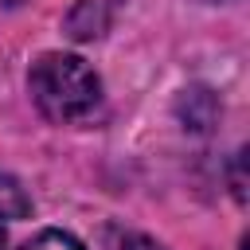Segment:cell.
Segmentation results:
<instances>
[{
  "mask_svg": "<svg viewBox=\"0 0 250 250\" xmlns=\"http://www.w3.org/2000/svg\"><path fill=\"white\" fill-rule=\"evenodd\" d=\"M203 4H223V0H203Z\"/></svg>",
  "mask_w": 250,
  "mask_h": 250,
  "instance_id": "cell-9",
  "label": "cell"
},
{
  "mask_svg": "<svg viewBox=\"0 0 250 250\" xmlns=\"http://www.w3.org/2000/svg\"><path fill=\"white\" fill-rule=\"evenodd\" d=\"M0 4H4V8H20L23 0H0Z\"/></svg>",
  "mask_w": 250,
  "mask_h": 250,
  "instance_id": "cell-8",
  "label": "cell"
},
{
  "mask_svg": "<svg viewBox=\"0 0 250 250\" xmlns=\"http://www.w3.org/2000/svg\"><path fill=\"white\" fill-rule=\"evenodd\" d=\"M121 4H125V0H74V8H70L66 20H62L66 39H74V43H94V39H102V35L113 27Z\"/></svg>",
  "mask_w": 250,
  "mask_h": 250,
  "instance_id": "cell-2",
  "label": "cell"
},
{
  "mask_svg": "<svg viewBox=\"0 0 250 250\" xmlns=\"http://www.w3.org/2000/svg\"><path fill=\"white\" fill-rule=\"evenodd\" d=\"M31 215V195L27 188L12 176V172H0V219L16 223V219H27Z\"/></svg>",
  "mask_w": 250,
  "mask_h": 250,
  "instance_id": "cell-4",
  "label": "cell"
},
{
  "mask_svg": "<svg viewBox=\"0 0 250 250\" xmlns=\"http://www.w3.org/2000/svg\"><path fill=\"white\" fill-rule=\"evenodd\" d=\"M113 250H168V246H160V242L148 238V234H121V238L113 242Z\"/></svg>",
  "mask_w": 250,
  "mask_h": 250,
  "instance_id": "cell-6",
  "label": "cell"
},
{
  "mask_svg": "<svg viewBox=\"0 0 250 250\" xmlns=\"http://www.w3.org/2000/svg\"><path fill=\"white\" fill-rule=\"evenodd\" d=\"M0 250H8V230L0 227Z\"/></svg>",
  "mask_w": 250,
  "mask_h": 250,
  "instance_id": "cell-7",
  "label": "cell"
},
{
  "mask_svg": "<svg viewBox=\"0 0 250 250\" xmlns=\"http://www.w3.org/2000/svg\"><path fill=\"white\" fill-rule=\"evenodd\" d=\"M176 113H180L184 129L207 133V129L215 125V117H219V98H215L211 90H203V86H191V90H184V94H180Z\"/></svg>",
  "mask_w": 250,
  "mask_h": 250,
  "instance_id": "cell-3",
  "label": "cell"
},
{
  "mask_svg": "<svg viewBox=\"0 0 250 250\" xmlns=\"http://www.w3.org/2000/svg\"><path fill=\"white\" fill-rule=\"evenodd\" d=\"M27 94L47 121L74 125L94 117V109L102 105V78L82 55L47 51L27 70Z\"/></svg>",
  "mask_w": 250,
  "mask_h": 250,
  "instance_id": "cell-1",
  "label": "cell"
},
{
  "mask_svg": "<svg viewBox=\"0 0 250 250\" xmlns=\"http://www.w3.org/2000/svg\"><path fill=\"white\" fill-rule=\"evenodd\" d=\"M20 250H86L74 234H66V230H55V227H47V230H39L35 238H27Z\"/></svg>",
  "mask_w": 250,
  "mask_h": 250,
  "instance_id": "cell-5",
  "label": "cell"
}]
</instances>
